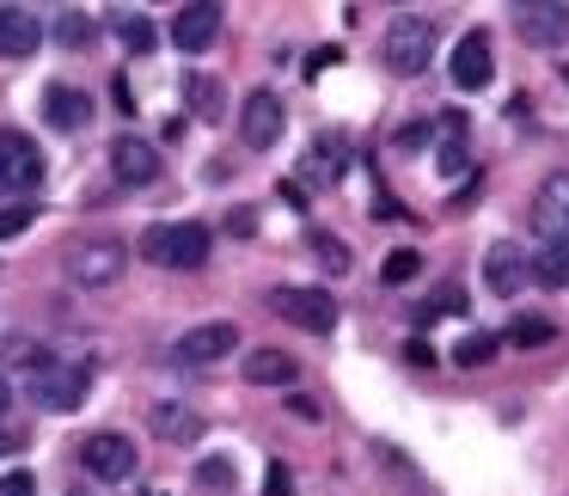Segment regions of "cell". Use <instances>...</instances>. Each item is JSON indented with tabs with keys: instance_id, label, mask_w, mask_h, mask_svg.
<instances>
[{
	"instance_id": "obj_1",
	"label": "cell",
	"mask_w": 569,
	"mask_h": 496,
	"mask_svg": "<svg viewBox=\"0 0 569 496\" xmlns=\"http://www.w3.org/2000/svg\"><path fill=\"white\" fill-rule=\"evenodd\" d=\"M141 258L160 270H202L209 264V227L202 221H160L141 234Z\"/></svg>"
},
{
	"instance_id": "obj_2",
	"label": "cell",
	"mask_w": 569,
	"mask_h": 496,
	"mask_svg": "<svg viewBox=\"0 0 569 496\" xmlns=\"http://www.w3.org/2000/svg\"><path fill=\"white\" fill-rule=\"evenodd\" d=\"M380 56H386V68L392 75H429V62H435V19L429 13H398L392 26H386V43H380Z\"/></svg>"
},
{
	"instance_id": "obj_3",
	"label": "cell",
	"mask_w": 569,
	"mask_h": 496,
	"mask_svg": "<svg viewBox=\"0 0 569 496\" xmlns=\"http://www.w3.org/2000/svg\"><path fill=\"white\" fill-rule=\"evenodd\" d=\"M87 393H92L87 361H50L43 374H31V405L38 410H80Z\"/></svg>"
},
{
	"instance_id": "obj_4",
	"label": "cell",
	"mask_w": 569,
	"mask_h": 496,
	"mask_svg": "<svg viewBox=\"0 0 569 496\" xmlns=\"http://www.w3.org/2000/svg\"><path fill=\"white\" fill-rule=\"evenodd\" d=\"M123 270H129L123 239H80V246H68V276L80 288H111Z\"/></svg>"
},
{
	"instance_id": "obj_5",
	"label": "cell",
	"mask_w": 569,
	"mask_h": 496,
	"mask_svg": "<svg viewBox=\"0 0 569 496\" xmlns=\"http://www.w3.org/2000/svg\"><path fill=\"white\" fill-rule=\"evenodd\" d=\"M270 313H282L288 325H300V331H312V337H325L337 325V300L325 295V288H295V282L270 288Z\"/></svg>"
},
{
	"instance_id": "obj_6",
	"label": "cell",
	"mask_w": 569,
	"mask_h": 496,
	"mask_svg": "<svg viewBox=\"0 0 569 496\" xmlns=\"http://www.w3.org/2000/svg\"><path fill=\"white\" fill-rule=\"evenodd\" d=\"M50 160L26 129H0V190H38Z\"/></svg>"
},
{
	"instance_id": "obj_7",
	"label": "cell",
	"mask_w": 569,
	"mask_h": 496,
	"mask_svg": "<svg viewBox=\"0 0 569 496\" xmlns=\"http://www.w3.org/2000/svg\"><path fill=\"white\" fill-rule=\"evenodd\" d=\"M233 349H239V325L209 319V325H190V331L178 337L172 361H178V368H209V361H227Z\"/></svg>"
},
{
	"instance_id": "obj_8",
	"label": "cell",
	"mask_w": 569,
	"mask_h": 496,
	"mask_svg": "<svg viewBox=\"0 0 569 496\" xmlns=\"http://www.w3.org/2000/svg\"><path fill=\"white\" fill-rule=\"evenodd\" d=\"M515 31L532 43V50H563L569 43V0H557V7H545V0H520Z\"/></svg>"
},
{
	"instance_id": "obj_9",
	"label": "cell",
	"mask_w": 569,
	"mask_h": 496,
	"mask_svg": "<svg viewBox=\"0 0 569 496\" xmlns=\"http://www.w3.org/2000/svg\"><path fill=\"white\" fill-rule=\"evenodd\" d=\"M239 141H246L251 153H270L276 141H282V99L276 92H246V105H239Z\"/></svg>"
},
{
	"instance_id": "obj_10",
	"label": "cell",
	"mask_w": 569,
	"mask_h": 496,
	"mask_svg": "<svg viewBox=\"0 0 569 496\" xmlns=\"http://www.w3.org/2000/svg\"><path fill=\"white\" fill-rule=\"evenodd\" d=\"M532 227L545 234V246H569V172L539 178V190H532Z\"/></svg>"
},
{
	"instance_id": "obj_11",
	"label": "cell",
	"mask_w": 569,
	"mask_h": 496,
	"mask_svg": "<svg viewBox=\"0 0 569 496\" xmlns=\"http://www.w3.org/2000/svg\"><path fill=\"white\" fill-rule=\"evenodd\" d=\"M80 459H87V472L99 484H123L129 472H136V442L129 435H117V429H104V435H87V447H80Z\"/></svg>"
},
{
	"instance_id": "obj_12",
	"label": "cell",
	"mask_w": 569,
	"mask_h": 496,
	"mask_svg": "<svg viewBox=\"0 0 569 496\" xmlns=\"http://www.w3.org/2000/svg\"><path fill=\"white\" fill-rule=\"evenodd\" d=\"M532 282V264H527V251L515 246V239H496L490 251H483V288L490 295H520V288Z\"/></svg>"
},
{
	"instance_id": "obj_13",
	"label": "cell",
	"mask_w": 569,
	"mask_h": 496,
	"mask_svg": "<svg viewBox=\"0 0 569 496\" xmlns=\"http://www.w3.org/2000/svg\"><path fill=\"white\" fill-rule=\"evenodd\" d=\"M221 7H209V0H197V7H178V19H172V43L184 56H202L214 38H221Z\"/></svg>"
},
{
	"instance_id": "obj_14",
	"label": "cell",
	"mask_w": 569,
	"mask_h": 496,
	"mask_svg": "<svg viewBox=\"0 0 569 496\" xmlns=\"http://www.w3.org/2000/svg\"><path fill=\"white\" fill-rule=\"evenodd\" d=\"M453 87L459 92H483L490 87V31H466V38L453 43Z\"/></svg>"
},
{
	"instance_id": "obj_15",
	"label": "cell",
	"mask_w": 569,
	"mask_h": 496,
	"mask_svg": "<svg viewBox=\"0 0 569 496\" xmlns=\"http://www.w3.org/2000/svg\"><path fill=\"white\" fill-rule=\"evenodd\" d=\"M111 172H117V185H153V178H160V148L141 141V136H117L111 141Z\"/></svg>"
},
{
	"instance_id": "obj_16",
	"label": "cell",
	"mask_w": 569,
	"mask_h": 496,
	"mask_svg": "<svg viewBox=\"0 0 569 496\" xmlns=\"http://www.w3.org/2000/svg\"><path fill=\"white\" fill-rule=\"evenodd\" d=\"M43 43V19L31 7H0V56H31Z\"/></svg>"
},
{
	"instance_id": "obj_17",
	"label": "cell",
	"mask_w": 569,
	"mask_h": 496,
	"mask_svg": "<svg viewBox=\"0 0 569 496\" xmlns=\"http://www.w3.org/2000/svg\"><path fill=\"white\" fill-rule=\"evenodd\" d=\"M246 380L251 386H295L300 380V361L288 349H251L246 356Z\"/></svg>"
},
{
	"instance_id": "obj_18",
	"label": "cell",
	"mask_w": 569,
	"mask_h": 496,
	"mask_svg": "<svg viewBox=\"0 0 569 496\" xmlns=\"http://www.w3.org/2000/svg\"><path fill=\"white\" fill-rule=\"evenodd\" d=\"M43 117H50L56 129H80L92 117V99L80 87H50L43 92Z\"/></svg>"
},
{
	"instance_id": "obj_19",
	"label": "cell",
	"mask_w": 569,
	"mask_h": 496,
	"mask_svg": "<svg viewBox=\"0 0 569 496\" xmlns=\"http://www.w3.org/2000/svg\"><path fill=\"white\" fill-rule=\"evenodd\" d=\"M148 423H153V435H160V442H178V447L202 435V417H197V410H184V405H153Z\"/></svg>"
},
{
	"instance_id": "obj_20",
	"label": "cell",
	"mask_w": 569,
	"mask_h": 496,
	"mask_svg": "<svg viewBox=\"0 0 569 496\" xmlns=\"http://www.w3.org/2000/svg\"><path fill=\"white\" fill-rule=\"evenodd\" d=\"M343 160H349V141L343 136H319L312 153H307V172L319 178V185H337V178H343Z\"/></svg>"
},
{
	"instance_id": "obj_21",
	"label": "cell",
	"mask_w": 569,
	"mask_h": 496,
	"mask_svg": "<svg viewBox=\"0 0 569 496\" xmlns=\"http://www.w3.org/2000/svg\"><path fill=\"white\" fill-rule=\"evenodd\" d=\"M532 282L539 288H569V246H545L532 258Z\"/></svg>"
},
{
	"instance_id": "obj_22",
	"label": "cell",
	"mask_w": 569,
	"mask_h": 496,
	"mask_svg": "<svg viewBox=\"0 0 569 496\" xmlns=\"http://www.w3.org/2000/svg\"><path fill=\"white\" fill-rule=\"evenodd\" d=\"M496 349H502V337H496V331H471L466 344H453V368H483Z\"/></svg>"
},
{
	"instance_id": "obj_23",
	"label": "cell",
	"mask_w": 569,
	"mask_h": 496,
	"mask_svg": "<svg viewBox=\"0 0 569 496\" xmlns=\"http://www.w3.org/2000/svg\"><path fill=\"white\" fill-rule=\"evenodd\" d=\"M441 313H466V288H459V282H441V288H435V295L417 307V325H435Z\"/></svg>"
},
{
	"instance_id": "obj_24",
	"label": "cell",
	"mask_w": 569,
	"mask_h": 496,
	"mask_svg": "<svg viewBox=\"0 0 569 496\" xmlns=\"http://www.w3.org/2000/svg\"><path fill=\"white\" fill-rule=\"evenodd\" d=\"M417 270H422V251L398 246V251H386V264H380V282H386V288H398V282H410Z\"/></svg>"
},
{
	"instance_id": "obj_25",
	"label": "cell",
	"mask_w": 569,
	"mask_h": 496,
	"mask_svg": "<svg viewBox=\"0 0 569 496\" xmlns=\"http://www.w3.org/2000/svg\"><path fill=\"white\" fill-rule=\"evenodd\" d=\"M117 38H123L136 56H141V50H153V26H148L141 13H117Z\"/></svg>"
},
{
	"instance_id": "obj_26",
	"label": "cell",
	"mask_w": 569,
	"mask_h": 496,
	"mask_svg": "<svg viewBox=\"0 0 569 496\" xmlns=\"http://www.w3.org/2000/svg\"><path fill=\"white\" fill-rule=\"evenodd\" d=\"M307 239H312V251L325 258V270H331V276L349 270V246H343V239H331V234H307Z\"/></svg>"
},
{
	"instance_id": "obj_27",
	"label": "cell",
	"mask_w": 569,
	"mask_h": 496,
	"mask_svg": "<svg viewBox=\"0 0 569 496\" xmlns=\"http://www.w3.org/2000/svg\"><path fill=\"white\" fill-rule=\"evenodd\" d=\"M233 478H239V472H233V459H221V454H214V459H202V466H197V484H202V490H227Z\"/></svg>"
},
{
	"instance_id": "obj_28",
	"label": "cell",
	"mask_w": 569,
	"mask_h": 496,
	"mask_svg": "<svg viewBox=\"0 0 569 496\" xmlns=\"http://www.w3.org/2000/svg\"><path fill=\"white\" fill-rule=\"evenodd\" d=\"M31 221H38V209H31V202H7V209H0V239H19Z\"/></svg>"
},
{
	"instance_id": "obj_29",
	"label": "cell",
	"mask_w": 569,
	"mask_h": 496,
	"mask_svg": "<svg viewBox=\"0 0 569 496\" xmlns=\"http://www.w3.org/2000/svg\"><path fill=\"white\" fill-rule=\"evenodd\" d=\"M92 31H99V26H92L87 13H62V26H56V38H62L68 50H80V43H92Z\"/></svg>"
},
{
	"instance_id": "obj_30",
	"label": "cell",
	"mask_w": 569,
	"mask_h": 496,
	"mask_svg": "<svg viewBox=\"0 0 569 496\" xmlns=\"http://www.w3.org/2000/svg\"><path fill=\"white\" fill-rule=\"evenodd\" d=\"M508 344H520V349H539V344H551V319H520L515 331H508Z\"/></svg>"
},
{
	"instance_id": "obj_31",
	"label": "cell",
	"mask_w": 569,
	"mask_h": 496,
	"mask_svg": "<svg viewBox=\"0 0 569 496\" xmlns=\"http://www.w3.org/2000/svg\"><path fill=\"white\" fill-rule=\"evenodd\" d=\"M190 105H197V111L202 117H214V111H221V87H214V80H190Z\"/></svg>"
},
{
	"instance_id": "obj_32",
	"label": "cell",
	"mask_w": 569,
	"mask_h": 496,
	"mask_svg": "<svg viewBox=\"0 0 569 496\" xmlns=\"http://www.w3.org/2000/svg\"><path fill=\"white\" fill-rule=\"evenodd\" d=\"M263 496H295V472L282 459H270V472H263Z\"/></svg>"
},
{
	"instance_id": "obj_33",
	"label": "cell",
	"mask_w": 569,
	"mask_h": 496,
	"mask_svg": "<svg viewBox=\"0 0 569 496\" xmlns=\"http://www.w3.org/2000/svg\"><path fill=\"white\" fill-rule=\"evenodd\" d=\"M0 496H38L31 472H0Z\"/></svg>"
},
{
	"instance_id": "obj_34",
	"label": "cell",
	"mask_w": 569,
	"mask_h": 496,
	"mask_svg": "<svg viewBox=\"0 0 569 496\" xmlns=\"http://www.w3.org/2000/svg\"><path fill=\"white\" fill-rule=\"evenodd\" d=\"M288 417H300V423H319L325 410H319V398H312V393H295V398H288Z\"/></svg>"
},
{
	"instance_id": "obj_35",
	"label": "cell",
	"mask_w": 569,
	"mask_h": 496,
	"mask_svg": "<svg viewBox=\"0 0 569 496\" xmlns=\"http://www.w3.org/2000/svg\"><path fill=\"white\" fill-rule=\"evenodd\" d=\"M405 361H410V368H435V349L422 344V337H410V344H405Z\"/></svg>"
},
{
	"instance_id": "obj_36",
	"label": "cell",
	"mask_w": 569,
	"mask_h": 496,
	"mask_svg": "<svg viewBox=\"0 0 569 496\" xmlns=\"http://www.w3.org/2000/svg\"><path fill=\"white\" fill-rule=\"evenodd\" d=\"M398 148H422V141H429V129H422V123H410V129H398Z\"/></svg>"
},
{
	"instance_id": "obj_37",
	"label": "cell",
	"mask_w": 569,
	"mask_h": 496,
	"mask_svg": "<svg viewBox=\"0 0 569 496\" xmlns=\"http://www.w3.org/2000/svg\"><path fill=\"white\" fill-rule=\"evenodd\" d=\"M7 405H13V386H7V374H0V417H7Z\"/></svg>"
},
{
	"instance_id": "obj_38",
	"label": "cell",
	"mask_w": 569,
	"mask_h": 496,
	"mask_svg": "<svg viewBox=\"0 0 569 496\" xmlns=\"http://www.w3.org/2000/svg\"><path fill=\"white\" fill-rule=\"evenodd\" d=\"M13 447H19V435H13V429H0V454H13Z\"/></svg>"
}]
</instances>
